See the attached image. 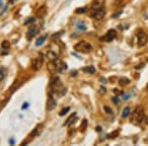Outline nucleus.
I'll return each mask as SVG.
<instances>
[{
    "label": "nucleus",
    "mask_w": 148,
    "mask_h": 146,
    "mask_svg": "<svg viewBox=\"0 0 148 146\" xmlns=\"http://www.w3.org/2000/svg\"><path fill=\"white\" fill-rule=\"evenodd\" d=\"M118 132H119V131H118V130H117L116 132H113V133H111V134H110L109 136H110V137H112V138H113V137H116V136H118Z\"/></svg>",
    "instance_id": "obj_27"
},
{
    "label": "nucleus",
    "mask_w": 148,
    "mask_h": 146,
    "mask_svg": "<svg viewBox=\"0 0 148 146\" xmlns=\"http://www.w3.org/2000/svg\"><path fill=\"white\" fill-rule=\"evenodd\" d=\"M55 107H56V102H55L54 99H53V97L51 95H49V98H48V103H46V110L51 111Z\"/></svg>",
    "instance_id": "obj_9"
},
{
    "label": "nucleus",
    "mask_w": 148,
    "mask_h": 146,
    "mask_svg": "<svg viewBox=\"0 0 148 146\" xmlns=\"http://www.w3.org/2000/svg\"><path fill=\"white\" fill-rule=\"evenodd\" d=\"M148 42V36L145 32L139 31L137 34V45L138 46H144Z\"/></svg>",
    "instance_id": "obj_5"
},
{
    "label": "nucleus",
    "mask_w": 148,
    "mask_h": 146,
    "mask_svg": "<svg viewBox=\"0 0 148 146\" xmlns=\"http://www.w3.org/2000/svg\"><path fill=\"white\" fill-rule=\"evenodd\" d=\"M96 130L100 132V131H102V128H101V127H96Z\"/></svg>",
    "instance_id": "obj_32"
},
{
    "label": "nucleus",
    "mask_w": 148,
    "mask_h": 146,
    "mask_svg": "<svg viewBox=\"0 0 148 146\" xmlns=\"http://www.w3.org/2000/svg\"><path fill=\"white\" fill-rule=\"evenodd\" d=\"M116 35H117V33L115 30H109L108 31V33L105 35L104 38H102V39H104L105 42H108V43H110L112 42L113 39L116 38Z\"/></svg>",
    "instance_id": "obj_8"
},
{
    "label": "nucleus",
    "mask_w": 148,
    "mask_h": 146,
    "mask_svg": "<svg viewBox=\"0 0 148 146\" xmlns=\"http://www.w3.org/2000/svg\"><path fill=\"white\" fill-rule=\"evenodd\" d=\"M112 101H113V103H115V104H118V103H119V100H118V98L117 96L113 97V98H112Z\"/></svg>",
    "instance_id": "obj_25"
},
{
    "label": "nucleus",
    "mask_w": 148,
    "mask_h": 146,
    "mask_svg": "<svg viewBox=\"0 0 148 146\" xmlns=\"http://www.w3.org/2000/svg\"><path fill=\"white\" fill-rule=\"evenodd\" d=\"M33 22H35V19H34V18H30L29 20H27V21L25 22V25L30 24V23H33Z\"/></svg>",
    "instance_id": "obj_30"
},
{
    "label": "nucleus",
    "mask_w": 148,
    "mask_h": 146,
    "mask_svg": "<svg viewBox=\"0 0 148 146\" xmlns=\"http://www.w3.org/2000/svg\"><path fill=\"white\" fill-rule=\"evenodd\" d=\"M128 84H129V80L127 78L123 77V78L119 79V85L120 86H126V85H128Z\"/></svg>",
    "instance_id": "obj_16"
},
{
    "label": "nucleus",
    "mask_w": 148,
    "mask_h": 146,
    "mask_svg": "<svg viewBox=\"0 0 148 146\" xmlns=\"http://www.w3.org/2000/svg\"><path fill=\"white\" fill-rule=\"evenodd\" d=\"M147 89H148V84H147Z\"/></svg>",
    "instance_id": "obj_36"
},
{
    "label": "nucleus",
    "mask_w": 148,
    "mask_h": 146,
    "mask_svg": "<svg viewBox=\"0 0 148 146\" xmlns=\"http://www.w3.org/2000/svg\"><path fill=\"white\" fill-rule=\"evenodd\" d=\"M77 28L79 29V30H86V26H85V24L84 23H82V22H79V23H77Z\"/></svg>",
    "instance_id": "obj_20"
},
{
    "label": "nucleus",
    "mask_w": 148,
    "mask_h": 146,
    "mask_svg": "<svg viewBox=\"0 0 148 146\" xmlns=\"http://www.w3.org/2000/svg\"><path fill=\"white\" fill-rule=\"evenodd\" d=\"M101 80H102V82H103V83H107V81H106V79H105V78H102Z\"/></svg>",
    "instance_id": "obj_33"
},
{
    "label": "nucleus",
    "mask_w": 148,
    "mask_h": 146,
    "mask_svg": "<svg viewBox=\"0 0 148 146\" xmlns=\"http://www.w3.org/2000/svg\"><path fill=\"white\" fill-rule=\"evenodd\" d=\"M82 70H83L84 72L90 73V74H94V73H95V71H96V69H95V67H94V66H87V67L82 68Z\"/></svg>",
    "instance_id": "obj_15"
},
{
    "label": "nucleus",
    "mask_w": 148,
    "mask_h": 146,
    "mask_svg": "<svg viewBox=\"0 0 148 146\" xmlns=\"http://www.w3.org/2000/svg\"><path fill=\"white\" fill-rule=\"evenodd\" d=\"M113 93H115L116 95H122V94H123V91H119L118 89H113Z\"/></svg>",
    "instance_id": "obj_26"
},
{
    "label": "nucleus",
    "mask_w": 148,
    "mask_h": 146,
    "mask_svg": "<svg viewBox=\"0 0 148 146\" xmlns=\"http://www.w3.org/2000/svg\"><path fill=\"white\" fill-rule=\"evenodd\" d=\"M74 49L82 54H89L93 50V46L86 41H81L74 45Z\"/></svg>",
    "instance_id": "obj_4"
},
{
    "label": "nucleus",
    "mask_w": 148,
    "mask_h": 146,
    "mask_svg": "<svg viewBox=\"0 0 148 146\" xmlns=\"http://www.w3.org/2000/svg\"><path fill=\"white\" fill-rule=\"evenodd\" d=\"M43 128H44V127H43V124H38L37 127L33 129V131L31 132V134H30V137H35V136H38V135H39L41 134V132H42V130H43Z\"/></svg>",
    "instance_id": "obj_11"
},
{
    "label": "nucleus",
    "mask_w": 148,
    "mask_h": 146,
    "mask_svg": "<svg viewBox=\"0 0 148 146\" xmlns=\"http://www.w3.org/2000/svg\"><path fill=\"white\" fill-rule=\"evenodd\" d=\"M67 67V65L62 61L60 60L59 58H55L52 59L51 61H49L48 63V69L49 72L51 73H57V72H62L63 70H65Z\"/></svg>",
    "instance_id": "obj_3"
},
{
    "label": "nucleus",
    "mask_w": 148,
    "mask_h": 146,
    "mask_svg": "<svg viewBox=\"0 0 148 146\" xmlns=\"http://www.w3.org/2000/svg\"><path fill=\"white\" fill-rule=\"evenodd\" d=\"M43 64H44V57H43V55H39V57L34 58L32 60V69L37 71L42 68Z\"/></svg>",
    "instance_id": "obj_6"
},
{
    "label": "nucleus",
    "mask_w": 148,
    "mask_h": 146,
    "mask_svg": "<svg viewBox=\"0 0 148 146\" xmlns=\"http://www.w3.org/2000/svg\"><path fill=\"white\" fill-rule=\"evenodd\" d=\"M1 45H2V48H3V49H8L9 46H10V44H9L7 41H5V42H3V43H2V44H1Z\"/></svg>",
    "instance_id": "obj_23"
},
{
    "label": "nucleus",
    "mask_w": 148,
    "mask_h": 146,
    "mask_svg": "<svg viewBox=\"0 0 148 146\" xmlns=\"http://www.w3.org/2000/svg\"><path fill=\"white\" fill-rule=\"evenodd\" d=\"M10 143H11V144H14V143H15V141H14V140H12V139H11V140H10Z\"/></svg>",
    "instance_id": "obj_35"
},
{
    "label": "nucleus",
    "mask_w": 148,
    "mask_h": 146,
    "mask_svg": "<svg viewBox=\"0 0 148 146\" xmlns=\"http://www.w3.org/2000/svg\"><path fill=\"white\" fill-rule=\"evenodd\" d=\"M145 122H146V124H148V116H147L146 118H145Z\"/></svg>",
    "instance_id": "obj_34"
},
{
    "label": "nucleus",
    "mask_w": 148,
    "mask_h": 146,
    "mask_svg": "<svg viewBox=\"0 0 148 146\" xmlns=\"http://www.w3.org/2000/svg\"><path fill=\"white\" fill-rule=\"evenodd\" d=\"M106 15V11L104 8L101 9H93V12L91 13V17L94 18L95 20H101L103 19Z\"/></svg>",
    "instance_id": "obj_7"
},
{
    "label": "nucleus",
    "mask_w": 148,
    "mask_h": 146,
    "mask_svg": "<svg viewBox=\"0 0 148 146\" xmlns=\"http://www.w3.org/2000/svg\"><path fill=\"white\" fill-rule=\"evenodd\" d=\"M145 118V112H144V108L142 106H138L137 108H135L132 112V114L130 115V122L131 123L138 125L144 121Z\"/></svg>",
    "instance_id": "obj_2"
},
{
    "label": "nucleus",
    "mask_w": 148,
    "mask_h": 146,
    "mask_svg": "<svg viewBox=\"0 0 148 146\" xmlns=\"http://www.w3.org/2000/svg\"><path fill=\"white\" fill-rule=\"evenodd\" d=\"M99 92H100V94H105V93L107 92V90H106V88H105V87H103V86H102V87L100 88Z\"/></svg>",
    "instance_id": "obj_29"
},
{
    "label": "nucleus",
    "mask_w": 148,
    "mask_h": 146,
    "mask_svg": "<svg viewBox=\"0 0 148 146\" xmlns=\"http://www.w3.org/2000/svg\"><path fill=\"white\" fill-rule=\"evenodd\" d=\"M87 7H81V8H77L75 10V13H77V14H84V13L87 12Z\"/></svg>",
    "instance_id": "obj_19"
},
{
    "label": "nucleus",
    "mask_w": 148,
    "mask_h": 146,
    "mask_svg": "<svg viewBox=\"0 0 148 146\" xmlns=\"http://www.w3.org/2000/svg\"><path fill=\"white\" fill-rule=\"evenodd\" d=\"M104 110H105V112H107V114H112V112H113L112 109H111L110 107H108V106H105V107H104Z\"/></svg>",
    "instance_id": "obj_24"
},
{
    "label": "nucleus",
    "mask_w": 148,
    "mask_h": 146,
    "mask_svg": "<svg viewBox=\"0 0 148 146\" xmlns=\"http://www.w3.org/2000/svg\"><path fill=\"white\" fill-rule=\"evenodd\" d=\"M69 110H70V108H68V107H67V108H64L61 112H59V116H64V115H66L67 112H69Z\"/></svg>",
    "instance_id": "obj_21"
},
{
    "label": "nucleus",
    "mask_w": 148,
    "mask_h": 146,
    "mask_svg": "<svg viewBox=\"0 0 148 146\" xmlns=\"http://www.w3.org/2000/svg\"><path fill=\"white\" fill-rule=\"evenodd\" d=\"M75 119H76V112H74V114H72L68 118H67V121L64 123V125H68V127H71V125L75 122Z\"/></svg>",
    "instance_id": "obj_14"
},
{
    "label": "nucleus",
    "mask_w": 148,
    "mask_h": 146,
    "mask_svg": "<svg viewBox=\"0 0 148 146\" xmlns=\"http://www.w3.org/2000/svg\"><path fill=\"white\" fill-rule=\"evenodd\" d=\"M28 107H29V104H28V103H24V105H23L22 109H23V110H25V109H27Z\"/></svg>",
    "instance_id": "obj_31"
},
{
    "label": "nucleus",
    "mask_w": 148,
    "mask_h": 146,
    "mask_svg": "<svg viewBox=\"0 0 148 146\" xmlns=\"http://www.w3.org/2000/svg\"><path fill=\"white\" fill-rule=\"evenodd\" d=\"M45 14H46V7L45 6H42V7L39 9H38V11L36 12V16L39 19L44 18L45 16Z\"/></svg>",
    "instance_id": "obj_12"
},
{
    "label": "nucleus",
    "mask_w": 148,
    "mask_h": 146,
    "mask_svg": "<svg viewBox=\"0 0 148 146\" xmlns=\"http://www.w3.org/2000/svg\"><path fill=\"white\" fill-rule=\"evenodd\" d=\"M38 33V28H37V26H31L29 31H28V35H27V37H28L29 39H31L34 36H35L36 34Z\"/></svg>",
    "instance_id": "obj_13"
},
{
    "label": "nucleus",
    "mask_w": 148,
    "mask_h": 146,
    "mask_svg": "<svg viewBox=\"0 0 148 146\" xmlns=\"http://www.w3.org/2000/svg\"><path fill=\"white\" fill-rule=\"evenodd\" d=\"M129 114H130V110H129L128 107H126V108H124V110H123V112L122 117H123V118H125V117H127L129 116Z\"/></svg>",
    "instance_id": "obj_18"
},
{
    "label": "nucleus",
    "mask_w": 148,
    "mask_h": 146,
    "mask_svg": "<svg viewBox=\"0 0 148 146\" xmlns=\"http://www.w3.org/2000/svg\"><path fill=\"white\" fill-rule=\"evenodd\" d=\"M123 13V11H118V12H117V13H115V14H113L112 15V18H117L118 16H119L120 14Z\"/></svg>",
    "instance_id": "obj_28"
},
{
    "label": "nucleus",
    "mask_w": 148,
    "mask_h": 146,
    "mask_svg": "<svg viewBox=\"0 0 148 146\" xmlns=\"http://www.w3.org/2000/svg\"><path fill=\"white\" fill-rule=\"evenodd\" d=\"M86 127H87V121H86V119H84L82 124H81V131H85Z\"/></svg>",
    "instance_id": "obj_22"
},
{
    "label": "nucleus",
    "mask_w": 148,
    "mask_h": 146,
    "mask_svg": "<svg viewBox=\"0 0 148 146\" xmlns=\"http://www.w3.org/2000/svg\"><path fill=\"white\" fill-rule=\"evenodd\" d=\"M46 37H48V36H44V37H41V38H39V39H37V42H36V44L38 45V46H39V45H42L43 44V43L45 41V39H46Z\"/></svg>",
    "instance_id": "obj_17"
},
{
    "label": "nucleus",
    "mask_w": 148,
    "mask_h": 146,
    "mask_svg": "<svg viewBox=\"0 0 148 146\" xmlns=\"http://www.w3.org/2000/svg\"><path fill=\"white\" fill-rule=\"evenodd\" d=\"M50 89L53 94H55L59 97L63 96L66 93V88L63 86L61 80H60L59 77H54L51 79L50 81Z\"/></svg>",
    "instance_id": "obj_1"
},
{
    "label": "nucleus",
    "mask_w": 148,
    "mask_h": 146,
    "mask_svg": "<svg viewBox=\"0 0 148 146\" xmlns=\"http://www.w3.org/2000/svg\"><path fill=\"white\" fill-rule=\"evenodd\" d=\"M105 0H93L92 2V9H101L104 8Z\"/></svg>",
    "instance_id": "obj_10"
}]
</instances>
